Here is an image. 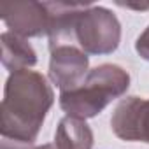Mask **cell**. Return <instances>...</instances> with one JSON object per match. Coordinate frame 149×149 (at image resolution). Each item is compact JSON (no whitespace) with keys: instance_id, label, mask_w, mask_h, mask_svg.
<instances>
[{"instance_id":"obj_6","label":"cell","mask_w":149,"mask_h":149,"mask_svg":"<svg viewBox=\"0 0 149 149\" xmlns=\"http://www.w3.org/2000/svg\"><path fill=\"white\" fill-rule=\"evenodd\" d=\"M86 70H88V56L81 49L74 47L72 44L51 49L49 77L61 91L77 88L84 81Z\"/></svg>"},{"instance_id":"obj_2","label":"cell","mask_w":149,"mask_h":149,"mask_svg":"<svg viewBox=\"0 0 149 149\" xmlns=\"http://www.w3.org/2000/svg\"><path fill=\"white\" fill-rule=\"evenodd\" d=\"M130 86L128 72L118 65L104 63L88 72L84 81L74 90L61 91L60 105L72 118H93Z\"/></svg>"},{"instance_id":"obj_9","label":"cell","mask_w":149,"mask_h":149,"mask_svg":"<svg viewBox=\"0 0 149 149\" xmlns=\"http://www.w3.org/2000/svg\"><path fill=\"white\" fill-rule=\"evenodd\" d=\"M135 49H137V53H139L144 60L149 61V26H147V28L144 30V33L137 39Z\"/></svg>"},{"instance_id":"obj_4","label":"cell","mask_w":149,"mask_h":149,"mask_svg":"<svg viewBox=\"0 0 149 149\" xmlns=\"http://www.w3.org/2000/svg\"><path fill=\"white\" fill-rule=\"evenodd\" d=\"M111 126L123 140L149 142V98L128 97L114 111Z\"/></svg>"},{"instance_id":"obj_7","label":"cell","mask_w":149,"mask_h":149,"mask_svg":"<svg viewBox=\"0 0 149 149\" xmlns=\"http://www.w3.org/2000/svg\"><path fill=\"white\" fill-rule=\"evenodd\" d=\"M0 40H2V63L11 74L25 70L37 63V54L26 42V39L13 32H4Z\"/></svg>"},{"instance_id":"obj_3","label":"cell","mask_w":149,"mask_h":149,"mask_svg":"<svg viewBox=\"0 0 149 149\" xmlns=\"http://www.w3.org/2000/svg\"><path fill=\"white\" fill-rule=\"evenodd\" d=\"M74 39L79 42L84 53L107 54L119 46L121 26L111 11L104 7L84 6L76 19Z\"/></svg>"},{"instance_id":"obj_10","label":"cell","mask_w":149,"mask_h":149,"mask_svg":"<svg viewBox=\"0 0 149 149\" xmlns=\"http://www.w3.org/2000/svg\"><path fill=\"white\" fill-rule=\"evenodd\" d=\"M4 142H6V144H7V146H9V149H30V147H28V146H30V144H23V142H14V140H13V142H14V144H13V146H11V144H9V140H7V139H4ZM2 149H4V147H2Z\"/></svg>"},{"instance_id":"obj_11","label":"cell","mask_w":149,"mask_h":149,"mask_svg":"<svg viewBox=\"0 0 149 149\" xmlns=\"http://www.w3.org/2000/svg\"><path fill=\"white\" fill-rule=\"evenodd\" d=\"M35 149H56V146H54V144H44V146L35 147Z\"/></svg>"},{"instance_id":"obj_8","label":"cell","mask_w":149,"mask_h":149,"mask_svg":"<svg viewBox=\"0 0 149 149\" xmlns=\"http://www.w3.org/2000/svg\"><path fill=\"white\" fill-rule=\"evenodd\" d=\"M54 146L56 149H91L93 133L84 119L67 116L58 125Z\"/></svg>"},{"instance_id":"obj_5","label":"cell","mask_w":149,"mask_h":149,"mask_svg":"<svg viewBox=\"0 0 149 149\" xmlns=\"http://www.w3.org/2000/svg\"><path fill=\"white\" fill-rule=\"evenodd\" d=\"M0 13L11 32L23 39L47 33L49 14L46 2H4Z\"/></svg>"},{"instance_id":"obj_1","label":"cell","mask_w":149,"mask_h":149,"mask_svg":"<svg viewBox=\"0 0 149 149\" xmlns=\"http://www.w3.org/2000/svg\"><path fill=\"white\" fill-rule=\"evenodd\" d=\"M53 90L46 77L33 70L9 76L2 100V137L32 144L53 105Z\"/></svg>"}]
</instances>
